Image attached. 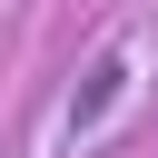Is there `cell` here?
Instances as JSON below:
<instances>
[{"mask_svg": "<svg viewBox=\"0 0 158 158\" xmlns=\"http://www.w3.org/2000/svg\"><path fill=\"white\" fill-rule=\"evenodd\" d=\"M118 89H128V59H118V49H99V59L79 69V89H69V109H59V128H69V138H89V128H99V118L118 109Z\"/></svg>", "mask_w": 158, "mask_h": 158, "instance_id": "6da1fadb", "label": "cell"}]
</instances>
